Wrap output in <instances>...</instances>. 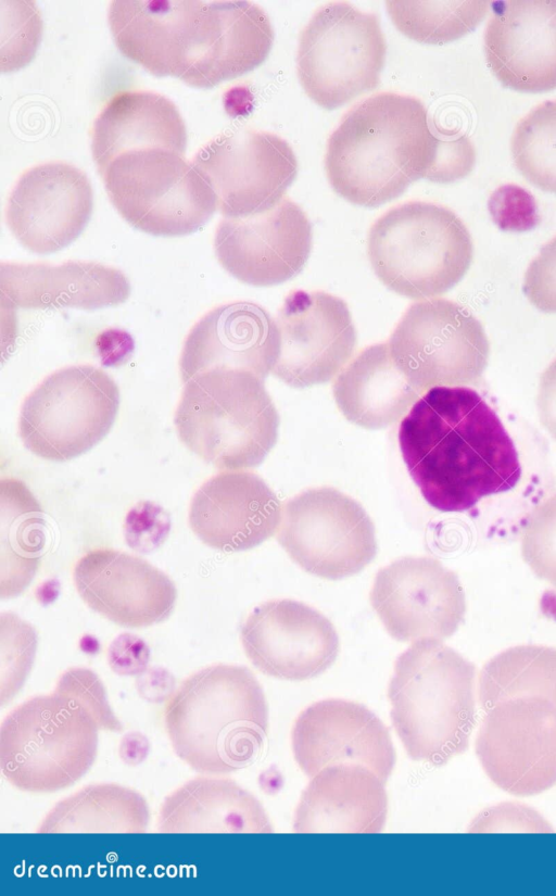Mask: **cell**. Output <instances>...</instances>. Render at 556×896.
Returning <instances> with one entry per match:
<instances>
[{"mask_svg": "<svg viewBox=\"0 0 556 896\" xmlns=\"http://www.w3.org/2000/svg\"><path fill=\"white\" fill-rule=\"evenodd\" d=\"M399 445L421 495L440 512L477 517L486 505L513 503V494L534 506L539 501L521 489L536 485L523 480L511 437L470 388L429 389L402 419Z\"/></svg>", "mask_w": 556, "mask_h": 896, "instance_id": "6da1fadb", "label": "cell"}, {"mask_svg": "<svg viewBox=\"0 0 556 896\" xmlns=\"http://www.w3.org/2000/svg\"><path fill=\"white\" fill-rule=\"evenodd\" d=\"M108 21L126 58L198 88L260 66L274 41L265 11L244 0H114Z\"/></svg>", "mask_w": 556, "mask_h": 896, "instance_id": "7a4b0ae2", "label": "cell"}, {"mask_svg": "<svg viewBox=\"0 0 556 896\" xmlns=\"http://www.w3.org/2000/svg\"><path fill=\"white\" fill-rule=\"evenodd\" d=\"M476 753L489 779L516 796L556 784V648L526 644L482 668Z\"/></svg>", "mask_w": 556, "mask_h": 896, "instance_id": "3957f363", "label": "cell"}, {"mask_svg": "<svg viewBox=\"0 0 556 896\" xmlns=\"http://www.w3.org/2000/svg\"><path fill=\"white\" fill-rule=\"evenodd\" d=\"M442 140L419 99L375 93L349 110L330 135L327 178L349 202L378 206L420 178L433 181Z\"/></svg>", "mask_w": 556, "mask_h": 896, "instance_id": "277c9868", "label": "cell"}, {"mask_svg": "<svg viewBox=\"0 0 556 896\" xmlns=\"http://www.w3.org/2000/svg\"><path fill=\"white\" fill-rule=\"evenodd\" d=\"M176 755L200 773L224 774L248 767L268 733L264 691L251 670L217 664L186 678L164 710Z\"/></svg>", "mask_w": 556, "mask_h": 896, "instance_id": "5b68a950", "label": "cell"}, {"mask_svg": "<svg viewBox=\"0 0 556 896\" xmlns=\"http://www.w3.org/2000/svg\"><path fill=\"white\" fill-rule=\"evenodd\" d=\"M476 667L441 641L414 642L389 683L392 724L415 761L442 766L463 754L476 723Z\"/></svg>", "mask_w": 556, "mask_h": 896, "instance_id": "8992f818", "label": "cell"}, {"mask_svg": "<svg viewBox=\"0 0 556 896\" xmlns=\"http://www.w3.org/2000/svg\"><path fill=\"white\" fill-rule=\"evenodd\" d=\"M174 422L180 441L219 469L260 465L277 441L279 416L264 379L217 368L186 382Z\"/></svg>", "mask_w": 556, "mask_h": 896, "instance_id": "52a82bcc", "label": "cell"}, {"mask_svg": "<svg viewBox=\"0 0 556 896\" xmlns=\"http://www.w3.org/2000/svg\"><path fill=\"white\" fill-rule=\"evenodd\" d=\"M367 253L378 279L400 295L421 300L453 288L468 270L470 234L450 209L408 201L378 217L368 232Z\"/></svg>", "mask_w": 556, "mask_h": 896, "instance_id": "ba28073f", "label": "cell"}, {"mask_svg": "<svg viewBox=\"0 0 556 896\" xmlns=\"http://www.w3.org/2000/svg\"><path fill=\"white\" fill-rule=\"evenodd\" d=\"M99 727L72 696L54 690L13 708L0 727V767L10 784L31 793L77 782L93 765Z\"/></svg>", "mask_w": 556, "mask_h": 896, "instance_id": "9c48e42d", "label": "cell"}, {"mask_svg": "<svg viewBox=\"0 0 556 896\" xmlns=\"http://www.w3.org/2000/svg\"><path fill=\"white\" fill-rule=\"evenodd\" d=\"M100 175L122 217L153 236L190 235L217 209L216 195L207 181L191 162L173 151L125 152Z\"/></svg>", "mask_w": 556, "mask_h": 896, "instance_id": "30bf717a", "label": "cell"}, {"mask_svg": "<svg viewBox=\"0 0 556 896\" xmlns=\"http://www.w3.org/2000/svg\"><path fill=\"white\" fill-rule=\"evenodd\" d=\"M386 53L375 13L331 1L318 8L301 31L298 76L315 103L333 110L379 85Z\"/></svg>", "mask_w": 556, "mask_h": 896, "instance_id": "8fae6325", "label": "cell"}, {"mask_svg": "<svg viewBox=\"0 0 556 896\" xmlns=\"http://www.w3.org/2000/svg\"><path fill=\"white\" fill-rule=\"evenodd\" d=\"M118 407L119 389L103 369L67 366L50 374L25 397L18 433L35 455L70 460L109 433Z\"/></svg>", "mask_w": 556, "mask_h": 896, "instance_id": "7c38bea8", "label": "cell"}, {"mask_svg": "<svg viewBox=\"0 0 556 896\" xmlns=\"http://www.w3.org/2000/svg\"><path fill=\"white\" fill-rule=\"evenodd\" d=\"M388 343L395 364L419 393L434 387L478 386L490 351L481 323L445 299L410 304Z\"/></svg>", "mask_w": 556, "mask_h": 896, "instance_id": "4fadbf2b", "label": "cell"}, {"mask_svg": "<svg viewBox=\"0 0 556 896\" xmlns=\"http://www.w3.org/2000/svg\"><path fill=\"white\" fill-rule=\"evenodd\" d=\"M277 540L303 570L329 580L359 572L377 553L370 517L359 503L330 487L289 500Z\"/></svg>", "mask_w": 556, "mask_h": 896, "instance_id": "5bb4252c", "label": "cell"}, {"mask_svg": "<svg viewBox=\"0 0 556 896\" xmlns=\"http://www.w3.org/2000/svg\"><path fill=\"white\" fill-rule=\"evenodd\" d=\"M213 189L224 217H244L278 204L298 174V161L281 137L239 129L215 137L191 161Z\"/></svg>", "mask_w": 556, "mask_h": 896, "instance_id": "9a60e30c", "label": "cell"}, {"mask_svg": "<svg viewBox=\"0 0 556 896\" xmlns=\"http://www.w3.org/2000/svg\"><path fill=\"white\" fill-rule=\"evenodd\" d=\"M370 603L388 633L402 642L442 641L466 610L457 575L429 556L402 557L381 568Z\"/></svg>", "mask_w": 556, "mask_h": 896, "instance_id": "2e32d148", "label": "cell"}, {"mask_svg": "<svg viewBox=\"0 0 556 896\" xmlns=\"http://www.w3.org/2000/svg\"><path fill=\"white\" fill-rule=\"evenodd\" d=\"M275 321L279 352L271 373L291 387L329 381L354 353L357 338L350 310L333 294L294 290Z\"/></svg>", "mask_w": 556, "mask_h": 896, "instance_id": "e0dca14e", "label": "cell"}, {"mask_svg": "<svg viewBox=\"0 0 556 896\" xmlns=\"http://www.w3.org/2000/svg\"><path fill=\"white\" fill-rule=\"evenodd\" d=\"M312 226L289 198L271 209L244 217H224L214 250L220 265L238 280L269 287L296 276L312 250Z\"/></svg>", "mask_w": 556, "mask_h": 896, "instance_id": "ac0fdd59", "label": "cell"}, {"mask_svg": "<svg viewBox=\"0 0 556 896\" xmlns=\"http://www.w3.org/2000/svg\"><path fill=\"white\" fill-rule=\"evenodd\" d=\"M93 209L87 175L66 162L25 171L11 190L5 223L16 240L37 254L58 252L78 238Z\"/></svg>", "mask_w": 556, "mask_h": 896, "instance_id": "d6986e66", "label": "cell"}, {"mask_svg": "<svg viewBox=\"0 0 556 896\" xmlns=\"http://www.w3.org/2000/svg\"><path fill=\"white\" fill-rule=\"evenodd\" d=\"M240 635L245 655L260 671L292 681L326 671L340 647L329 619L292 600H271L255 607Z\"/></svg>", "mask_w": 556, "mask_h": 896, "instance_id": "ffe728a7", "label": "cell"}, {"mask_svg": "<svg viewBox=\"0 0 556 896\" xmlns=\"http://www.w3.org/2000/svg\"><path fill=\"white\" fill-rule=\"evenodd\" d=\"M293 756L309 778L326 767L351 764L367 768L384 783L395 753L384 723L367 707L329 698L305 708L292 729Z\"/></svg>", "mask_w": 556, "mask_h": 896, "instance_id": "44dd1931", "label": "cell"}, {"mask_svg": "<svg viewBox=\"0 0 556 896\" xmlns=\"http://www.w3.org/2000/svg\"><path fill=\"white\" fill-rule=\"evenodd\" d=\"M75 588L94 611L116 624L147 627L165 620L177 591L165 572L147 560L112 548H96L74 567Z\"/></svg>", "mask_w": 556, "mask_h": 896, "instance_id": "7402d4cb", "label": "cell"}, {"mask_svg": "<svg viewBox=\"0 0 556 896\" xmlns=\"http://www.w3.org/2000/svg\"><path fill=\"white\" fill-rule=\"evenodd\" d=\"M485 60L507 88H556V0L495 1L484 31Z\"/></svg>", "mask_w": 556, "mask_h": 896, "instance_id": "603a6c76", "label": "cell"}, {"mask_svg": "<svg viewBox=\"0 0 556 896\" xmlns=\"http://www.w3.org/2000/svg\"><path fill=\"white\" fill-rule=\"evenodd\" d=\"M279 352L275 319L261 305L233 301L212 308L185 339L179 358L181 380L217 368L250 371L264 379Z\"/></svg>", "mask_w": 556, "mask_h": 896, "instance_id": "cb8c5ba5", "label": "cell"}, {"mask_svg": "<svg viewBox=\"0 0 556 896\" xmlns=\"http://www.w3.org/2000/svg\"><path fill=\"white\" fill-rule=\"evenodd\" d=\"M280 521V504L265 481L251 471H222L194 493L189 523L206 545L250 550L270 538Z\"/></svg>", "mask_w": 556, "mask_h": 896, "instance_id": "d4e9b609", "label": "cell"}, {"mask_svg": "<svg viewBox=\"0 0 556 896\" xmlns=\"http://www.w3.org/2000/svg\"><path fill=\"white\" fill-rule=\"evenodd\" d=\"M2 312L16 308L96 310L124 303L130 285L124 273L97 262L1 263Z\"/></svg>", "mask_w": 556, "mask_h": 896, "instance_id": "484cf974", "label": "cell"}, {"mask_svg": "<svg viewBox=\"0 0 556 896\" xmlns=\"http://www.w3.org/2000/svg\"><path fill=\"white\" fill-rule=\"evenodd\" d=\"M384 782L365 767L339 764L316 773L294 812L296 833H379L388 813Z\"/></svg>", "mask_w": 556, "mask_h": 896, "instance_id": "4316f807", "label": "cell"}, {"mask_svg": "<svg viewBox=\"0 0 556 896\" xmlns=\"http://www.w3.org/2000/svg\"><path fill=\"white\" fill-rule=\"evenodd\" d=\"M91 151L99 173L116 156L142 149H163L185 156L187 130L172 100L147 90L114 94L97 116Z\"/></svg>", "mask_w": 556, "mask_h": 896, "instance_id": "83f0119b", "label": "cell"}, {"mask_svg": "<svg viewBox=\"0 0 556 896\" xmlns=\"http://www.w3.org/2000/svg\"><path fill=\"white\" fill-rule=\"evenodd\" d=\"M162 833H270L260 800L227 778L200 777L186 782L163 802Z\"/></svg>", "mask_w": 556, "mask_h": 896, "instance_id": "f1b7e54d", "label": "cell"}, {"mask_svg": "<svg viewBox=\"0 0 556 896\" xmlns=\"http://www.w3.org/2000/svg\"><path fill=\"white\" fill-rule=\"evenodd\" d=\"M332 390L343 416L366 429L395 424L420 394L395 364L388 342L362 350L338 375Z\"/></svg>", "mask_w": 556, "mask_h": 896, "instance_id": "f546056e", "label": "cell"}, {"mask_svg": "<svg viewBox=\"0 0 556 896\" xmlns=\"http://www.w3.org/2000/svg\"><path fill=\"white\" fill-rule=\"evenodd\" d=\"M150 820L146 798L132 788L88 785L59 802L43 818L39 833H143Z\"/></svg>", "mask_w": 556, "mask_h": 896, "instance_id": "4dcf8cb0", "label": "cell"}, {"mask_svg": "<svg viewBox=\"0 0 556 896\" xmlns=\"http://www.w3.org/2000/svg\"><path fill=\"white\" fill-rule=\"evenodd\" d=\"M1 597L20 594L31 581L45 545L42 510L27 487L14 478L0 482Z\"/></svg>", "mask_w": 556, "mask_h": 896, "instance_id": "1f68e13d", "label": "cell"}, {"mask_svg": "<svg viewBox=\"0 0 556 896\" xmlns=\"http://www.w3.org/2000/svg\"><path fill=\"white\" fill-rule=\"evenodd\" d=\"M490 3L389 0L386 7L402 34L418 42L440 45L473 30L485 17Z\"/></svg>", "mask_w": 556, "mask_h": 896, "instance_id": "d6a6232c", "label": "cell"}, {"mask_svg": "<svg viewBox=\"0 0 556 896\" xmlns=\"http://www.w3.org/2000/svg\"><path fill=\"white\" fill-rule=\"evenodd\" d=\"M510 150L516 168L529 182L556 193V100L536 105L518 122Z\"/></svg>", "mask_w": 556, "mask_h": 896, "instance_id": "836d02e7", "label": "cell"}, {"mask_svg": "<svg viewBox=\"0 0 556 896\" xmlns=\"http://www.w3.org/2000/svg\"><path fill=\"white\" fill-rule=\"evenodd\" d=\"M521 554L540 579L556 585V492L528 515L521 529Z\"/></svg>", "mask_w": 556, "mask_h": 896, "instance_id": "e575fe53", "label": "cell"}, {"mask_svg": "<svg viewBox=\"0 0 556 896\" xmlns=\"http://www.w3.org/2000/svg\"><path fill=\"white\" fill-rule=\"evenodd\" d=\"M8 624L1 619V674H0V703L4 706L23 687L34 662L37 645L36 632L31 626L17 618L15 630V616L5 615Z\"/></svg>", "mask_w": 556, "mask_h": 896, "instance_id": "d590c367", "label": "cell"}, {"mask_svg": "<svg viewBox=\"0 0 556 896\" xmlns=\"http://www.w3.org/2000/svg\"><path fill=\"white\" fill-rule=\"evenodd\" d=\"M67 694L86 707L93 716L99 730L121 732L122 722L114 715L99 677L90 669L72 667L56 681L55 689Z\"/></svg>", "mask_w": 556, "mask_h": 896, "instance_id": "8d00e7d4", "label": "cell"}, {"mask_svg": "<svg viewBox=\"0 0 556 896\" xmlns=\"http://www.w3.org/2000/svg\"><path fill=\"white\" fill-rule=\"evenodd\" d=\"M522 289L536 308L556 313V236L541 248L529 264Z\"/></svg>", "mask_w": 556, "mask_h": 896, "instance_id": "74e56055", "label": "cell"}, {"mask_svg": "<svg viewBox=\"0 0 556 896\" xmlns=\"http://www.w3.org/2000/svg\"><path fill=\"white\" fill-rule=\"evenodd\" d=\"M149 662V649L146 644L134 638L116 640L109 651V664L121 676H138Z\"/></svg>", "mask_w": 556, "mask_h": 896, "instance_id": "f35d334b", "label": "cell"}, {"mask_svg": "<svg viewBox=\"0 0 556 896\" xmlns=\"http://www.w3.org/2000/svg\"><path fill=\"white\" fill-rule=\"evenodd\" d=\"M175 679L163 668H151L138 674L136 689L138 695L153 704L167 702L176 691Z\"/></svg>", "mask_w": 556, "mask_h": 896, "instance_id": "ab89813d", "label": "cell"}, {"mask_svg": "<svg viewBox=\"0 0 556 896\" xmlns=\"http://www.w3.org/2000/svg\"><path fill=\"white\" fill-rule=\"evenodd\" d=\"M538 408L541 424L556 439V358L541 376Z\"/></svg>", "mask_w": 556, "mask_h": 896, "instance_id": "60d3db41", "label": "cell"}, {"mask_svg": "<svg viewBox=\"0 0 556 896\" xmlns=\"http://www.w3.org/2000/svg\"><path fill=\"white\" fill-rule=\"evenodd\" d=\"M150 752L148 737L138 731L128 732L121 739L119 758L128 766H138L146 760Z\"/></svg>", "mask_w": 556, "mask_h": 896, "instance_id": "b9f144b4", "label": "cell"}]
</instances>
